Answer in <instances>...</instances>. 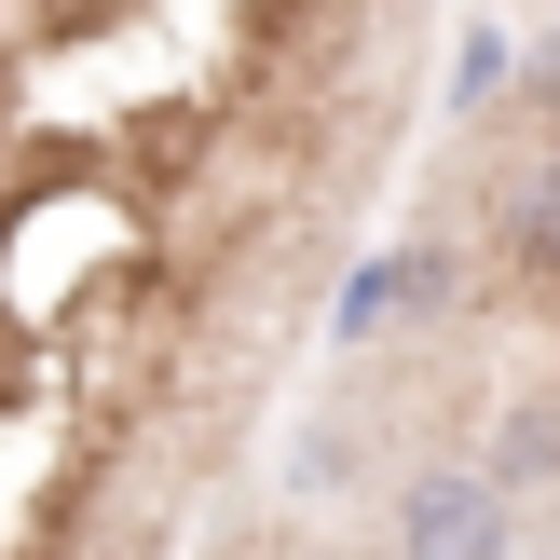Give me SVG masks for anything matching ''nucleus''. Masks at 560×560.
Returning <instances> with one entry per match:
<instances>
[{"mask_svg": "<svg viewBox=\"0 0 560 560\" xmlns=\"http://www.w3.org/2000/svg\"><path fill=\"white\" fill-rule=\"evenodd\" d=\"M547 465H560V410H520V424L492 438V465H479V479H492V492H506V506H520V492H534Z\"/></svg>", "mask_w": 560, "mask_h": 560, "instance_id": "20e7f679", "label": "nucleus"}, {"mask_svg": "<svg viewBox=\"0 0 560 560\" xmlns=\"http://www.w3.org/2000/svg\"><path fill=\"white\" fill-rule=\"evenodd\" d=\"M438 301H452V260H438V246H397V260H370V273L342 288L328 328H342V342H383V328H424Z\"/></svg>", "mask_w": 560, "mask_h": 560, "instance_id": "7ed1b4c3", "label": "nucleus"}, {"mask_svg": "<svg viewBox=\"0 0 560 560\" xmlns=\"http://www.w3.org/2000/svg\"><path fill=\"white\" fill-rule=\"evenodd\" d=\"M492 82H506V27H479V42H465V69H452V96H465V109H479V96H492Z\"/></svg>", "mask_w": 560, "mask_h": 560, "instance_id": "39448f33", "label": "nucleus"}, {"mask_svg": "<svg viewBox=\"0 0 560 560\" xmlns=\"http://www.w3.org/2000/svg\"><path fill=\"white\" fill-rule=\"evenodd\" d=\"M397 560H506V492H492L479 465L397 479Z\"/></svg>", "mask_w": 560, "mask_h": 560, "instance_id": "f257e3e1", "label": "nucleus"}, {"mask_svg": "<svg viewBox=\"0 0 560 560\" xmlns=\"http://www.w3.org/2000/svg\"><path fill=\"white\" fill-rule=\"evenodd\" d=\"M479 233H492V260L520 288L560 301V151H520L506 178H479Z\"/></svg>", "mask_w": 560, "mask_h": 560, "instance_id": "f03ea898", "label": "nucleus"}, {"mask_svg": "<svg viewBox=\"0 0 560 560\" xmlns=\"http://www.w3.org/2000/svg\"><path fill=\"white\" fill-rule=\"evenodd\" d=\"M547 96H560V55H547Z\"/></svg>", "mask_w": 560, "mask_h": 560, "instance_id": "423d86ee", "label": "nucleus"}]
</instances>
